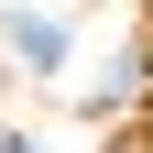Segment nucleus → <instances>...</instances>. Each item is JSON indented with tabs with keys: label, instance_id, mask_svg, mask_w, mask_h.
I'll use <instances>...</instances> for the list:
<instances>
[]
</instances>
